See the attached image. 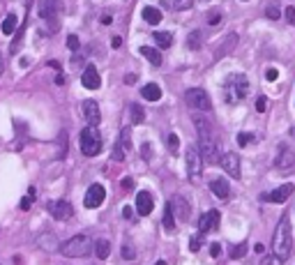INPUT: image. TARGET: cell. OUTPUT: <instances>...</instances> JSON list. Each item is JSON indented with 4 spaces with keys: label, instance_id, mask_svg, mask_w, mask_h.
<instances>
[{
    "label": "cell",
    "instance_id": "50",
    "mask_svg": "<svg viewBox=\"0 0 295 265\" xmlns=\"http://www.w3.org/2000/svg\"><path fill=\"white\" fill-rule=\"evenodd\" d=\"M2 72H5V60H2V53H0V76H2Z\"/></svg>",
    "mask_w": 295,
    "mask_h": 265
},
{
    "label": "cell",
    "instance_id": "11",
    "mask_svg": "<svg viewBox=\"0 0 295 265\" xmlns=\"http://www.w3.org/2000/svg\"><path fill=\"white\" fill-rule=\"evenodd\" d=\"M49 212H51V214H53L55 219H58V221H65V219H69L74 214V208H72V203H69V201H55V203H51V206H49Z\"/></svg>",
    "mask_w": 295,
    "mask_h": 265
},
{
    "label": "cell",
    "instance_id": "17",
    "mask_svg": "<svg viewBox=\"0 0 295 265\" xmlns=\"http://www.w3.org/2000/svg\"><path fill=\"white\" fill-rule=\"evenodd\" d=\"M217 226H219V212L217 210L205 212V214L198 219V231L201 233H208L210 228H217Z\"/></svg>",
    "mask_w": 295,
    "mask_h": 265
},
{
    "label": "cell",
    "instance_id": "51",
    "mask_svg": "<svg viewBox=\"0 0 295 265\" xmlns=\"http://www.w3.org/2000/svg\"><path fill=\"white\" fill-rule=\"evenodd\" d=\"M122 214H125V217H132V208H125V210H122Z\"/></svg>",
    "mask_w": 295,
    "mask_h": 265
},
{
    "label": "cell",
    "instance_id": "41",
    "mask_svg": "<svg viewBox=\"0 0 295 265\" xmlns=\"http://www.w3.org/2000/svg\"><path fill=\"white\" fill-rule=\"evenodd\" d=\"M208 21H210V26H219V21H221V14H219V12L210 14V16H208Z\"/></svg>",
    "mask_w": 295,
    "mask_h": 265
},
{
    "label": "cell",
    "instance_id": "13",
    "mask_svg": "<svg viewBox=\"0 0 295 265\" xmlns=\"http://www.w3.org/2000/svg\"><path fill=\"white\" fill-rule=\"evenodd\" d=\"M83 120L88 122V127H97V125H99L101 115H99V106H97V102H93V100L83 102Z\"/></svg>",
    "mask_w": 295,
    "mask_h": 265
},
{
    "label": "cell",
    "instance_id": "3",
    "mask_svg": "<svg viewBox=\"0 0 295 265\" xmlns=\"http://www.w3.org/2000/svg\"><path fill=\"white\" fill-rule=\"evenodd\" d=\"M93 249H95V242L88 238L86 233H81V235L69 238L67 242H62L60 254L62 256H67V259H86Z\"/></svg>",
    "mask_w": 295,
    "mask_h": 265
},
{
    "label": "cell",
    "instance_id": "16",
    "mask_svg": "<svg viewBox=\"0 0 295 265\" xmlns=\"http://www.w3.org/2000/svg\"><path fill=\"white\" fill-rule=\"evenodd\" d=\"M152 208H154L152 194H150V192H139V196H136V212L146 217V214L152 212Z\"/></svg>",
    "mask_w": 295,
    "mask_h": 265
},
{
    "label": "cell",
    "instance_id": "43",
    "mask_svg": "<svg viewBox=\"0 0 295 265\" xmlns=\"http://www.w3.org/2000/svg\"><path fill=\"white\" fill-rule=\"evenodd\" d=\"M219 254H221V247L217 245V242H212V245H210V256H215V259H217Z\"/></svg>",
    "mask_w": 295,
    "mask_h": 265
},
{
    "label": "cell",
    "instance_id": "21",
    "mask_svg": "<svg viewBox=\"0 0 295 265\" xmlns=\"http://www.w3.org/2000/svg\"><path fill=\"white\" fill-rule=\"evenodd\" d=\"M141 97H146L148 102H159L161 100V88L157 86V83H148V86H143Z\"/></svg>",
    "mask_w": 295,
    "mask_h": 265
},
{
    "label": "cell",
    "instance_id": "2",
    "mask_svg": "<svg viewBox=\"0 0 295 265\" xmlns=\"http://www.w3.org/2000/svg\"><path fill=\"white\" fill-rule=\"evenodd\" d=\"M293 252V228H291V219L282 217L275 228V238H272V254L277 261H286Z\"/></svg>",
    "mask_w": 295,
    "mask_h": 265
},
{
    "label": "cell",
    "instance_id": "44",
    "mask_svg": "<svg viewBox=\"0 0 295 265\" xmlns=\"http://www.w3.org/2000/svg\"><path fill=\"white\" fill-rule=\"evenodd\" d=\"M265 106H268V104H265V97H258V102H256V111L263 113V111H265Z\"/></svg>",
    "mask_w": 295,
    "mask_h": 265
},
{
    "label": "cell",
    "instance_id": "27",
    "mask_svg": "<svg viewBox=\"0 0 295 265\" xmlns=\"http://www.w3.org/2000/svg\"><path fill=\"white\" fill-rule=\"evenodd\" d=\"M95 254H97L99 261H106L108 254H111V242H108V240H97V242H95Z\"/></svg>",
    "mask_w": 295,
    "mask_h": 265
},
{
    "label": "cell",
    "instance_id": "40",
    "mask_svg": "<svg viewBox=\"0 0 295 265\" xmlns=\"http://www.w3.org/2000/svg\"><path fill=\"white\" fill-rule=\"evenodd\" d=\"M122 256H125V259H134V247L125 245V247H122Z\"/></svg>",
    "mask_w": 295,
    "mask_h": 265
},
{
    "label": "cell",
    "instance_id": "32",
    "mask_svg": "<svg viewBox=\"0 0 295 265\" xmlns=\"http://www.w3.org/2000/svg\"><path fill=\"white\" fill-rule=\"evenodd\" d=\"M187 47L189 49H201V33H198V30H194V33L187 37Z\"/></svg>",
    "mask_w": 295,
    "mask_h": 265
},
{
    "label": "cell",
    "instance_id": "38",
    "mask_svg": "<svg viewBox=\"0 0 295 265\" xmlns=\"http://www.w3.org/2000/svg\"><path fill=\"white\" fill-rule=\"evenodd\" d=\"M251 143V134H247V132H242V134H238V146H249Z\"/></svg>",
    "mask_w": 295,
    "mask_h": 265
},
{
    "label": "cell",
    "instance_id": "8",
    "mask_svg": "<svg viewBox=\"0 0 295 265\" xmlns=\"http://www.w3.org/2000/svg\"><path fill=\"white\" fill-rule=\"evenodd\" d=\"M104 199H106V189L101 185H93L86 192V196H83V206L95 210V208H99L101 203H104Z\"/></svg>",
    "mask_w": 295,
    "mask_h": 265
},
{
    "label": "cell",
    "instance_id": "28",
    "mask_svg": "<svg viewBox=\"0 0 295 265\" xmlns=\"http://www.w3.org/2000/svg\"><path fill=\"white\" fill-rule=\"evenodd\" d=\"M154 42H157V47L159 49H168L173 44V35L171 33H154Z\"/></svg>",
    "mask_w": 295,
    "mask_h": 265
},
{
    "label": "cell",
    "instance_id": "33",
    "mask_svg": "<svg viewBox=\"0 0 295 265\" xmlns=\"http://www.w3.org/2000/svg\"><path fill=\"white\" fill-rule=\"evenodd\" d=\"M203 235H205V233L198 231V235H194V238H192V242H189V249H192V252H198V249L203 247Z\"/></svg>",
    "mask_w": 295,
    "mask_h": 265
},
{
    "label": "cell",
    "instance_id": "7",
    "mask_svg": "<svg viewBox=\"0 0 295 265\" xmlns=\"http://www.w3.org/2000/svg\"><path fill=\"white\" fill-rule=\"evenodd\" d=\"M185 161H187V175L189 178H198L203 168V155L198 148L189 146L187 153H185Z\"/></svg>",
    "mask_w": 295,
    "mask_h": 265
},
{
    "label": "cell",
    "instance_id": "31",
    "mask_svg": "<svg viewBox=\"0 0 295 265\" xmlns=\"http://www.w3.org/2000/svg\"><path fill=\"white\" fill-rule=\"evenodd\" d=\"M35 196H37V192H35V189H30V192H28V196H23V199H21V210H30V206L35 203Z\"/></svg>",
    "mask_w": 295,
    "mask_h": 265
},
{
    "label": "cell",
    "instance_id": "23",
    "mask_svg": "<svg viewBox=\"0 0 295 265\" xmlns=\"http://www.w3.org/2000/svg\"><path fill=\"white\" fill-rule=\"evenodd\" d=\"M141 16H143V21H146V23H152V26H157V23L161 21V16H164V14H161L159 9H157V7H143Z\"/></svg>",
    "mask_w": 295,
    "mask_h": 265
},
{
    "label": "cell",
    "instance_id": "29",
    "mask_svg": "<svg viewBox=\"0 0 295 265\" xmlns=\"http://www.w3.org/2000/svg\"><path fill=\"white\" fill-rule=\"evenodd\" d=\"M129 113H132V120H134L136 125L146 122V111H143L139 104H132V106H129Z\"/></svg>",
    "mask_w": 295,
    "mask_h": 265
},
{
    "label": "cell",
    "instance_id": "34",
    "mask_svg": "<svg viewBox=\"0 0 295 265\" xmlns=\"http://www.w3.org/2000/svg\"><path fill=\"white\" fill-rule=\"evenodd\" d=\"M194 5V0H173V9H178V12H182V9H189V7Z\"/></svg>",
    "mask_w": 295,
    "mask_h": 265
},
{
    "label": "cell",
    "instance_id": "19",
    "mask_svg": "<svg viewBox=\"0 0 295 265\" xmlns=\"http://www.w3.org/2000/svg\"><path fill=\"white\" fill-rule=\"evenodd\" d=\"M40 16L42 19H47L49 23H53V26L58 23V19H55V2L53 0H42L40 2Z\"/></svg>",
    "mask_w": 295,
    "mask_h": 265
},
{
    "label": "cell",
    "instance_id": "22",
    "mask_svg": "<svg viewBox=\"0 0 295 265\" xmlns=\"http://www.w3.org/2000/svg\"><path fill=\"white\" fill-rule=\"evenodd\" d=\"M293 164H295V153L291 148H282V153L277 157V166H279V168H289V166H293Z\"/></svg>",
    "mask_w": 295,
    "mask_h": 265
},
{
    "label": "cell",
    "instance_id": "10",
    "mask_svg": "<svg viewBox=\"0 0 295 265\" xmlns=\"http://www.w3.org/2000/svg\"><path fill=\"white\" fill-rule=\"evenodd\" d=\"M129 148H132V132H129V129H122L120 139H118V143H115V148H113V159L115 161H122L125 155L129 153Z\"/></svg>",
    "mask_w": 295,
    "mask_h": 265
},
{
    "label": "cell",
    "instance_id": "4",
    "mask_svg": "<svg viewBox=\"0 0 295 265\" xmlns=\"http://www.w3.org/2000/svg\"><path fill=\"white\" fill-rule=\"evenodd\" d=\"M249 93V81L242 76V74H233L228 76L226 83H224V97H226L228 104H235V102H242Z\"/></svg>",
    "mask_w": 295,
    "mask_h": 265
},
{
    "label": "cell",
    "instance_id": "37",
    "mask_svg": "<svg viewBox=\"0 0 295 265\" xmlns=\"http://www.w3.org/2000/svg\"><path fill=\"white\" fill-rule=\"evenodd\" d=\"M284 19L289 21L291 26H295V7H286L284 9Z\"/></svg>",
    "mask_w": 295,
    "mask_h": 265
},
{
    "label": "cell",
    "instance_id": "12",
    "mask_svg": "<svg viewBox=\"0 0 295 265\" xmlns=\"http://www.w3.org/2000/svg\"><path fill=\"white\" fill-rule=\"evenodd\" d=\"M168 206H171V210H173V214L180 221H187L189 214H192V208H189V203L182 196H173V199L168 201Z\"/></svg>",
    "mask_w": 295,
    "mask_h": 265
},
{
    "label": "cell",
    "instance_id": "1",
    "mask_svg": "<svg viewBox=\"0 0 295 265\" xmlns=\"http://www.w3.org/2000/svg\"><path fill=\"white\" fill-rule=\"evenodd\" d=\"M194 127L198 132V150H201L203 159L208 164H217L219 161V155H217V139L215 132H212V125L205 115H194Z\"/></svg>",
    "mask_w": 295,
    "mask_h": 265
},
{
    "label": "cell",
    "instance_id": "42",
    "mask_svg": "<svg viewBox=\"0 0 295 265\" xmlns=\"http://www.w3.org/2000/svg\"><path fill=\"white\" fill-rule=\"evenodd\" d=\"M277 76H279V72H277L275 67H270L268 72H265V79H268V81H277Z\"/></svg>",
    "mask_w": 295,
    "mask_h": 265
},
{
    "label": "cell",
    "instance_id": "48",
    "mask_svg": "<svg viewBox=\"0 0 295 265\" xmlns=\"http://www.w3.org/2000/svg\"><path fill=\"white\" fill-rule=\"evenodd\" d=\"M122 187H125V189H132V187H134L132 178H125V180H122Z\"/></svg>",
    "mask_w": 295,
    "mask_h": 265
},
{
    "label": "cell",
    "instance_id": "36",
    "mask_svg": "<svg viewBox=\"0 0 295 265\" xmlns=\"http://www.w3.org/2000/svg\"><path fill=\"white\" fill-rule=\"evenodd\" d=\"M178 148H180V139H178L175 134H168V150L175 155L178 153Z\"/></svg>",
    "mask_w": 295,
    "mask_h": 265
},
{
    "label": "cell",
    "instance_id": "24",
    "mask_svg": "<svg viewBox=\"0 0 295 265\" xmlns=\"http://www.w3.org/2000/svg\"><path fill=\"white\" fill-rule=\"evenodd\" d=\"M139 53H141L143 58H148V62H152V65H157V67H159L161 60H164L161 58V53L157 51V49H152V47H141L139 49Z\"/></svg>",
    "mask_w": 295,
    "mask_h": 265
},
{
    "label": "cell",
    "instance_id": "46",
    "mask_svg": "<svg viewBox=\"0 0 295 265\" xmlns=\"http://www.w3.org/2000/svg\"><path fill=\"white\" fill-rule=\"evenodd\" d=\"M111 47H113V49H120V47H122V37H118V35H115L113 40H111Z\"/></svg>",
    "mask_w": 295,
    "mask_h": 265
},
{
    "label": "cell",
    "instance_id": "52",
    "mask_svg": "<svg viewBox=\"0 0 295 265\" xmlns=\"http://www.w3.org/2000/svg\"><path fill=\"white\" fill-rule=\"evenodd\" d=\"M154 265H166V261H157V263H154Z\"/></svg>",
    "mask_w": 295,
    "mask_h": 265
},
{
    "label": "cell",
    "instance_id": "47",
    "mask_svg": "<svg viewBox=\"0 0 295 265\" xmlns=\"http://www.w3.org/2000/svg\"><path fill=\"white\" fill-rule=\"evenodd\" d=\"M125 83H127V86H134V83H136V76H134V74H127V76H125Z\"/></svg>",
    "mask_w": 295,
    "mask_h": 265
},
{
    "label": "cell",
    "instance_id": "26",
    "mask_svg": "<svg viewBox=\"0 0 295 265\" xmlns=\"http://www.w3.org/2000/svg\"><path fill=\"white\" fill-rule=\"evenodd\" d=\"M16 30H19V21H16V16L9 12L5 19H2V33L5 35H16Z\"/></svg>",
    "mask_w": 295,
    "mask_h": 265
},
{
    "label": "cell",
    "instance_id": "15",
    "mask_svg": "<svg viewBox=\"0 0 295 265\" xmlns=\"http://www.w3.org/2000/svg\"><path fill=\"white\" fill-rule=\"evenodd\" d=\"M293 189H295L293 185H282V187H277L275 192L265 194L263 199L270 201V203H286V199H291V194H293Z\"/></svg>",
    "mask_w": 295,
    "mask_h": 265
},
{
    "label": "cell",
    "instance_id": "18",
    "mask_svg": "<svg viewBox=\"0 0 295 265\" xmlns=\"http://www.w3.org/2000/svg\"><path fill=\"white\" fill-rule=\"evenodd\" d=\"M210 189H212V194H215L217 199H221V201H226L228 196H231L228 182H226L224 178H215V180H210Z\"/></svg>",
    "mask_w": 295,
    "mask_h": 265
},
{
    "label": "cell",
    "instance_id": "30",
    "mask_svg": "<svg viewBox=\"0 0 295 265\" xmlns=\"http://www.w3.org/2000/svg\"><path fill=\"white\" fill-rule=\"evenodd\" d=\"M164 226H166V231H173L175 228V214L171 210V206H166V210H164Z\"/></svg>",
    "mask_w": 295,
    "mask_h": 265
},
{
    "label": "cell",
    "instance_id": "6",
    "mask_svg": "<svg viewBox=\"0 0 295 265\" xmlns=\"http://www.w3.org/2000/svg\"><path fill=\"white\" fill-rule=\"evenodd\" d=\"M185 100H187L189 108H194V111H210L212 108V102H210L208 93L201 90V88H189L185 93Z\"/></svg>",
    "mask_w": 295,
    "mask_h": 265
},
{
    "label": "cell",
    "instance_id": "20",
    "mask_svg": "<svg viewBox=\"0 0 295 265\" xmlns=\"http://www.w3.org/2000/svg\"><path fill=\"white\" fill-rule=\"evenodd\" d=\"M235 44H238V35L235 33H228L224 40H221V47L217 49V58H224L226 53H231L235 49Z\"/></svg>",
    "mask_w": 295,
    "mask_h": 265
},
{
    "label": "cell",
    "instance_id": "49",
    "mask_svg": "<svg viewBox=\"0 0 295 265\" xmlns=\"http://www.w3.org/2000/svg\"><path fill=\"white\" fill-rule=\"evenodd\" d=\"M55 83H58V86H62V83H65V76H62V74H58V76H55Z\"/></svg>",
    "mask_w": 295,
    "mask_h": 265
},
{
    "label": "cell",
    "instance_id": "14",
    "mask_svg": "<svg viewBox=\"0 0 295 265\" xmlns=\"http://www.w3.org/2000/svg\"><path fill=\"white\" fill-rule=\"evenodd\" d=\"M81 83H83V88H88V90H97V88L101 86V79H99L97 67L88 65L86 69H83V79H81Z\"/></svg>",
    "mask_w": 295,
    "mask_h": 265
},
{
    "label": "cell",
    "instance_id": "5",
    "mask_svg": "<svg viewBox=\"0 0 295 265\" xmlns=\"http://www.w3.org/2000/svg\"><path fill=\"white\" fill-rule=\"evenodd\" d=\"M99 150H101V136L97 134L95 127H86L81 132V153L86 157H95V155H99Z\"/></svg>",
    "mask_w": 295,
    "mask_h": 265
},
{
    "label": "cell",
    "instance_id": "25",
    "mask_svg": "<svg viewBox=\"0 0 295 265\" xmlns=\"http://www.w3.org/2000/svg\"><path fill=\"white\" fill-rule=\"evenodd\" d=\"M26 23H28V12H26V21L19 26V30H16V35H14V42L12 47H9V53H16L21 49V44H23V35H26Z\"/></svg>",
    "mask_w": 295,
    "mask_h": 265
},
{
    "label": "cell",
    "instance_id": "39",
    "mask_svg": "<svg viewBox=\"0 0 295 265\" xmlns=\"http://www.w3.org/2000/svg\"><path fill=\"white\" fill-rule=\"evenodd\" d=\"M67 47L72 49V51H76V49L81 47V44H79V37H76V35H69V37H67Z\"/></svg>",
    "mask_w": 295,
    "mask_h": 265
},
{
    "label": "cell",
    "instance_id": "35",
    "mask_svg": "<svg viewBox=\"0 0 295 265\" xmlns=\"http://www.w3.org/2000/svg\"><path fill=\"white\" fill-rule=\"evenodd\" d=\"M245 254H247V245H235L231 249V259H242Z\"/></svg>",
    "mask_w": 295,
    "mask_h": 265
},
{
    "label": "cell",
    "instance_id": "9",
    "mask_svg": "<svg viewBox=\"0 0 295 265\" xmlns=\"http://www.w3.org/2000/svg\"><path fill=\"white\" fill-rule=\"evenodd\" d=\"M219 164H221V168L231 175V178H240V157L235 153H224L219 157Z\"/></svg>",
    "mask_w": 295,
    "mask_h": 265
},
{
    "label": "cell",
    "instance_id": "45",
    "mask_svg": "<svg viewBox=\"0 0 295 265\" xmlns=\"http://www.w3.org/2000/svg\"><path fill=\"white\" fill-rule=\"evenodd\" d=\"M268 16H270V19H279V16H282V12H279L277 7H270V9H268Z\"/></svg>",
    "mask_w": 295,
    "mask_h": 265
}]
</instances>
